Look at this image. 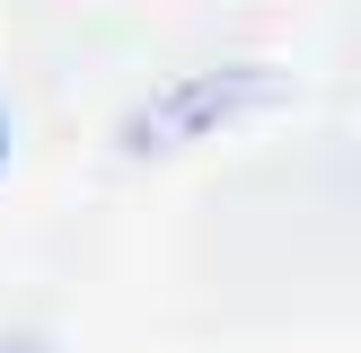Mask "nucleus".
Wrapping results in <instances>:
<instances>
[{
    "instance_id": "7ed1b4c3",
    "label": "nucleus",
    "mask_w": 361,
    "mask_h": 353,
    "mask_svg": "<svg viewBox=\"0 0 361 353\" xmlns=\"http://www.w3.org/2000/svg\"><path fill=\"white\" fill-rule=\"evenodd\" d=\"M0 353H44V345H35V335H0Z\"/></svg>"
},
{
    "instance_id": "f03ea898",
    "label": "nucleus",
    "mask_w": 361,
    "mask_h": 353,
    "mask_svg": "<svg viewBox=\"0 0 361 353\" xmlns=\"http://www.w3.org/2000/svg\"><path fill=\"white\" fill-rule=\"evenodd\" d=\"M9 168H18V106L0 97V176H9Z\"/></svg>"
},
{
    "instance_id": "f257e3e1",
    "label": "nucleus",
    "mask_w": 361,
    "mask_h": 353,
    "mask_svg": "<svg viewBox=\"0 0 361 353\" xmlns=\"http://www.w3.org/2000/svg\"><path fill=\"white\" fill-rule=\"evenodd\" d=\"M282 97H291V80H282L274 62H212V71H185V80H168L159 97H141L133 115H123V150H133V159L194 150V141L229 133V124H247V115H274Z\"/></svg>"
}]
</instances>
